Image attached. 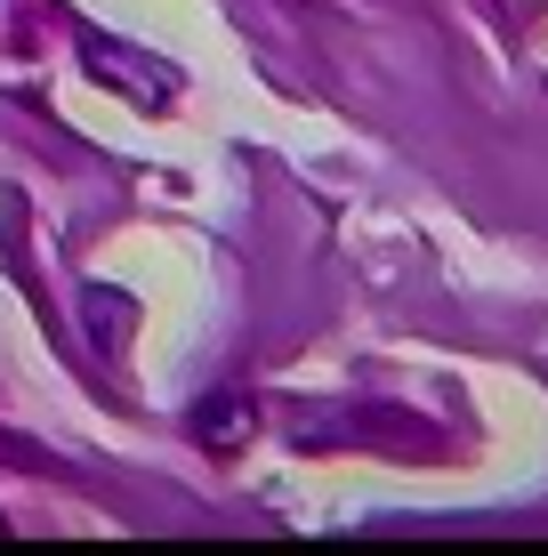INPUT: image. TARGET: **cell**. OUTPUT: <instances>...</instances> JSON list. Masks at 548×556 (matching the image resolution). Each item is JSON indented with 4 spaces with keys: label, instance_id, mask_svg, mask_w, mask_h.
<instances>
[]
</instances>
